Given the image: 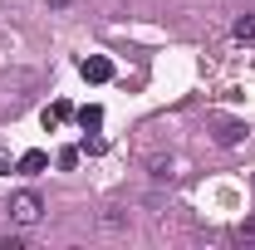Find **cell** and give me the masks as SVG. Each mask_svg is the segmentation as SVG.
Returning a JSON list of instances; mask_svg holds the SVG:
<instances>
[{
	"mask_svg": "<svg viewBox=\"0 0 255 250\" xmlns=\"http://www.w3.org/2000/svg\"><path fill=\"white\" fill-rule=\"evenodd\" d=\"M39 216H44V201H39L34 191H15V196H10V221H15V226H34Z\"/></svg>",
	"mask_w": 255,
	"mask_h": 250,
	"instance_id": "cell-1",
	"label": "cell"
},
{
	"mask_svg": "<svg viewBox=\"0 0 255 250\" xmlns=\"http://www.w3.org/2000/svg\"><path fill=\"white\" fill-rule=\"evenodd\" d=\"M0 250H25V236H15V231H10V236H0Z\"/></svg>",
	"mask_w": 255,
	"mask_h": 250,
	"instance_id": "cell-12",
	"label": "cell"
},
{
	"mask_svg": "<svg viewBox=\"0 0 255 250\" xmlns=\"http://www.w3.org/2000/svg\"><path fill=\"white\" fill-rule=\"evenodd\" d=\"M79 152H89V157H103V152H108V142H103L98 132H89V137L79 142Z\"/></svg>",
	"mask_w": 255,
	"mask_h": 250,
	"instance_id": "cell-8",
	"label": "cell"
},
{
	"mask_svg": "<svg viewBox=\"0 0 255 250\" xmlns=\"http://www.w3.org/2000/svg\"><path fill=\"white\" fill-rule=\"evenodd\" d=\"M79 74H84L89 84H108V79H113V64L103 59V54H89V59H79Z\"/></svg>",
	"mask_w": 255,
	"mask_h": 250,
	"instance_id": "cell-2",
	"label": "cell"
},
{
	"mask_svg": "<svg viewBox=\"0 0 255 250\" xmlns=\"http://www.w3.org/2000/svg\"><path fill=\"white\" fill-rule=\"evenodd\" d=\"M231 34H236V39H255V15H236Z\"/></svg>",
	"mask_w": 255,
	"mask_h": 250,
	"instance_id": "cell-7",
	"label": "cell"
},
{
	"mask_svg": "<svg viewBox=\"0 0 255 250\" xmlns=\"http://www.w3.org/2000/svg\"><path fill=\"white\" fill-rule=\"evenodd\" d=\"M44 167H49V152H39V147H30V152L15 157V172H20V177H39Z\"/></svg>",
	"mask_w": 255,
	"mask_h": 250,
	"instance_id": "cell-3",
	"label": "cell"
},
{
	"mask_svg": "<svg viewBox=\"0 0 255 250\" xmlns=\"http://www.w3.org/2000/svg\"><path fill=\"white\" fill-rule=\"evenodd\" d=\"M231 241H236V246H255V221L236 226V231H231Z\"/></svg>",
	"mask_w": 255,
	"mask_h": 250,
	"instance_id": "cell-10",
	"label": "cell"
},
{
	"mask_svg": "<svg viewBox=\"0 0 255 250\" xmlns=\"http://www.w3.org/2000/svg\"><path fill=\"white\" fill-rule=\"evenodd\" d=\"M74 118H79V127H84V132H98V127H103V108H98V103H84Z\"/></svg>",
	"mask_w": 255,
	"mask_h": 250,
	"instance_id": "cell-5",
	"label": "cell"
},
{
	"mask_svg": "<svg viewBox=\"0 0 255 250\" xmlns=\"http://www.w3.org/2000/svg\"><path fill=\"white\" fill-rule=\"evenodd\" d=\"M49 5H54V10H64V5H69V0H49Z\"/></svg>",
	"mask_w": 255,
	"mask_h": 250,
	"instance_id": "cell-14",
	"label": "cell"
},
{
	"mask_svg": "<svg viewBox=\"0 0 255 250\" xmlns=\"http://www.w3.org/2000/svg\"><path fill=\"white\" fill-rule=\"evenodd\" d=\"M79 147H59V157H54V162H59V172H74V167H79Z\"/></svg>",
	"mask_w": 255,
	"mask_h": 250,
	"instance_id": "cell-9",
	"label": "cell"
},
{
	"mask_svg": "<svg viewBox=\"0 0 255 250\" xmlns=\"http://www.w3.org/2000/svg\"><path fill=\"white\" fill-rule=\"evenodd\" d=\"M5 172H15V157H10V147H0V177Z\"/></svg>",
	"mask_w": 255,
	"mask_h": 250,
	"instance_id": "cell-13",
	"label": "cell"
},
{
	"mask_svg": "<svg viewBox=\"0 0 255 250\" xmlns=\"http://www.w3.org/2000/svg\"><path fill=\"white\" fill-rule=\"evenodd\" d=\"M152 177H157V182H172V162H167V157H152Z\"/></svg>",
	"mask_w": 255,
	"mask_h": 250,
	"instance_id": "cell-11",
	"label": "cell"
},
{
	"mask_svg": "<svg viewBox=\"0 0 255 250\" xmlns=\"http://www.w3.org/2000/svg\"><path fill=\"white\" fill-rule=\"evenodd\" d=\"M74 118V103H64V98H54L49 108H44V127H59V123H69Z\"/></svg>",
	"mask_w": 255,
	"mask_h": 250,
	"instance_id": "cell-4",
	"label": "cell"
},
{
	"mask_svg": "<svg viewBox=\"0 0 255 250\" xmlns=\"http://www.w3.org/2000/svg\"><path fill=\"white\" fill-rule=\"evenodd\" d=\"M241 137H246V123H221V132H216V142H221V147H236Z\"/></svg>",
	"mask_w": 255,
	"mask_h": 250,
	"instance_id": "cell-6",
	"label": "cell"
}]
</instances>
